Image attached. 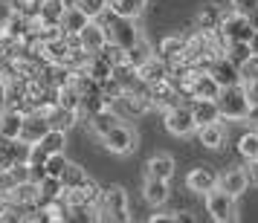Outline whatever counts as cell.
Listing matches in <instances>:
<instances>
[{
	"instance_id": "d590c367",
	"label": "cell",
	"mask_w": 258,
	"mask_h": 223,
	"mask_svg": "<svg viewBox=\"0 0 258 223\" xmlns=\"http://www.w3.org/2000/svg\"><path fill=\"white\" fill-rule=\"evenodd\" d=\"M223 55L232 61L235 67H241V64L252 55V47H249V41H235V44H226V52H223Z\"/></svg>"
},
{
	"instance_id": "7a4b0ae2",
	"label": "cell",
	"mask_w": 258,
	"mask_h": 223,
	"mask_svg": "<svg viewBox=\"0 0 258 223\" xmlns=\"http://www.w3.org/2000/svg\"><path fill=\"white\" fill-rule=\"evenodd\" d=\"M99 21H102L105 29H107V41L116 44V47H122V49H131L142 38V32L137 29V24H134L131 18H119V15H113L110 9H107Z\"/></svg>"
},
{
	"instance_id": "5bb4252c",
	"label": "cell",
	"mask_w": 258,
	"mask_h": 223,
	"mask_svg": "<svg viewBox=\"0 0 258 223\" xmlns=\"http://www.w3.org/2000/svg\"><path fill=\"white\" fill-rule=\"evenodd\" d=\"M102 197V188L96 186V180L87 177V183H82L79 188H70V191H64V200L70 203V206H96Z\"/></svg>"
},
{
	"instance_id": "52a82bcc",
	"label": "cell",
	"mask_w": 258,
	"mask_h": 223,
	"mask_svg": "<svg viewBox=\"0 0 258 223\" xmlns=\"http://www.w3.org/2000/svg\"><path fill=\"white\" fill-rule=\"evenodd\" d=\"M148 96H151V105L157 107V110H163V113L171 110V107H177V105H186V102H183L186 96L180 93V87H177L171 79L151 84V87H148Z\"/></svg>"
},
{
	"instance_id": "4dcf8cb0",
	"label": "cell",
	"mask_w": 258,
	"mask_h": 223,
	"mask_svg": "<svg viewBox=\"0 0 258 223\" xmlns=\"http://www.w3.org/2000/svg\"><path fill=\"white\" fill-rule=\"evenodd\" d=\"M55 99H58L61 107L82 113V93L76 90V84H64V87H58V90H55Z\"/></svg>"
},
{
	"instance_id": "ac0fdd59",
	"label": "cell",
	"mask_w": 258,
	"mask_h": 223,
	"mask_svg": "<svg viewBox=\"0 0 258 223\" xmlns=\"http://www.w3.org/2000/svg\"><path fill=\"white\" fill-rule=\"evenodd\" d=\"M168 72H171V67H168L160 55H154V58H148L140 70H137V76H140L142 84H148V87H151V84H157V82H165V79H168Z\"/></svg>"
},
{
	"instance_id": "4316f807",
	"label": "cell",
	"mask_w": 258,
	"mask_h": 223,
	"mask_svg": "<svg viewBox=\"0 0 258 223\" xmlns=\"http://www.w3.org/2000/svg\"><path fill=\"white\" fill-rule=\"evenodd\" d=\"M145 200L151 203V206H163L165 200H168V183L165 180H154V177H145Z\"/></svg>"
},
{
	"instance_id": "60d3db41",
	"label": "cell",
	"mask_w": 258,
	"mask_h": 223,
	"mask_svg": "<svg viewBox=\"0 0 258 223\" xmlns=\"http://www.w3.org/2000/svg\"><path fill=\"white\" fill-rule=\"evenodd\" d=\"M238 72H241V82H258V55H249V58L238 67Z\"/></svg>"
},
{
	"instance_id": "83f0119b",
	"label": "cell",
	"mask_w": 258,
	"mask_h": 223,
	"mask_svg": "<svg viewBox=\"0 0 258 223\" xmlns=\"http://www.w3.org/2000/svg\"><path fill=\"white\" fill-rule=\"evenodd\" d=\"M38 186H41V200H38V209H41V206H47V203H52V200L64 197V183H61L58 177H44Z\"/></svg>"
},
{
	"instance_id": "603a6c76",
	"label": "cell",
	"mask_w": 258,
	"mask_h": 223,
	"mask_svg": "<svg viewBox=\"0 0 258 223\" xmlns=\"http://www.w3.org/2000/svg\"><path fill=\"white\" fill-rule=\"evenodd\" d=\"M198 139L203 148H212V151H221L226 145V128H223V119L215 122V125H206V128H198Z\"/></svg>"
},
{
	"instance_id": "ee69618b",
	"label": "cell",
	"mask_w": 258,
	"mask_h": 223,
	"mask_svg": "<svg viewBox=\"0 0 258 223\" xmlns=\"http://www.w3.org/2000/svg\"><path fill=\"white\" fill-rule=\"evenodd\" d=\"M246 125H249V130H258V105H249V110H246Z\"/></svg>"
},
{
	"instance_id": "2e32d148",
	"label": "cell",
	"mask_w": 258,
	"mask_h": 223,
	"mask_svg": "<svg viewBox=\"0 0 258 223\" xmlns=\"http://www.w3.org/2000/svg\"><path fill=\"white\" fill-rule=\"evenodd\" d=\"M49 133V122L41 113H26L24 116V128H21V139L29 145H38Z\"/></svg>"
},
{
	"instance_id": "d6a6232c",
	"label": "cell",
	"mask_w": 258,
	"mask_h": 223,
	"mask_svg": "<svg viewBox=\"0 0 258 223\" xmlns=\"http://www.w3.org/2000/svg\"><path fill=\"white\" fill-rule=\"evenodd\" d=\"M67 223H99V206H70L64 214Z\"/></svg>"
},
{
	"instance_id": "ffe728a7",
	"label": "cell",
	"mask_w": 258,
	"mask_h": 223,
	"mask_svg": "<svg viewBox=\"0 0 258 223\" xmlns=\"http://www.w3.org/2000/svg\"><path fill=\"white\" fill-rule=\"evenodd\" d=\"M145 177H154V180H171L174 177V157L168 154H154L151 160L145 163Z\"/></svg>"
},
{
	"instance_id": "f35d334b",
	"label": "cell",
	"mask_w": 258,
	"mask_h": 223,
	"mask_svg": "<svg viewBox=\"0 0 258 223\" xmlns=\"http://www.w3.org/2000/svg\"><path fill=\"white\" fill-rule=\"evenodd\" d=\"M15 148H18V139H6V136H0V168H12V165H18Z\"/></svg>"
},
{
	"instance_id": "74e56055",
	"label": "cell",
	"mask_w": 258,
	"mask_h": 223,
	"mask_svg": "<svg viewBox=\"0 0 258 223\" xmlns=\"http://www.w3.org/2000/svg\"><path fill=\"white\" fill-rule=\"evenodd\" d=\"M79 9H82L90 21H99V18L110 9V0H79Z\"/></svg>"
},
{
	"instance_id": "7bdbcfd3",
	"label": "cell",
	"mask_w": 258,
	"mask_h": 223,
	"mask_svg": "<svg viewBox=\"0 0 258 223\" xmlns=\"http://www.w3.org/2000/svg\"><path fill=\"white\" fill-rule=\"evenodd\" d=\"M246 177H249V186H258V157L255 160H246Z\"/></svg>"
},
{
	"instance_id": "6da1fadb",
	"label": "cell",
	"mask_w": 258,
	"mask_h": 223,
	"mask_svg": "<svg viewBox=\"0 0 258 223\" xmlns=\"http://www.w3.org/2000/svg\"><path fill=\"white\" fill-rule=\"evenodd\" d=\"M99 214H105L107 223H131V209H128V194L122 186H107L102 188L99 197Z\"/></svg>"
},
{
	"instance_id": "44dd1931",
	"label": "cell",
	"mask_w": 258,
	"mask_h": 223,
	"mask_svg": "<svg viewBox=\"0 0 258 223\" xmlns=\"http://www.w3.org/2000/svg\"><path fill=\"white\" fill-rule=\"evenodd\" d=\"M24 116H26V113L15 110V107H6V110H0V136H6V139H21Z\"/></svg>"
},
{
	"instance_id": "d4e9b609",
	"label": "cell",
	"mask_w": 258,
	"mask_h": 223,
	"mask_svg": "<svg viewBox=\"0 0 258 223\" xmlns=\"http://www.w3.org/2000/svg\"><path fill=\"white\" fill-rule=\"evenodd\" d=\"M90 24V18L79 9V6H73V9H67L64 12V21H61V32L64 35H79L84 26Z\"/></svg>"
},
{
	"instance_id": "e575fe53",
	"label": "cell",
	"mask_w": 258,
	"mask_h": 223,
	"mask_svg": "<svg viewBox=\"0 0 258 223\" xmlns=\"http://www.w3.org/2000/svg\"><path fill=\"white\" fill-rule=\"evenodd\" d=\"M61 183H64V191H70V188H79L82 183H87V174H84V168H82V165L67 163L64 174H61Z\"/></svg>"
},
{
	"instance_id": "1f68e13d",
	"label": "cell",
	"mask_w": 258,
	"mask_h": 223,
	"mask_svg": "<svg viewBox=\"0 0 258 223\" xmlns=\"http://www.w3.org/2000/svg\"><path fill=\"white\" fill-rule=\"evenodd\" d=\"M84 72H87V76H93L96 82L102 84L105 79H110V76H113V64H110V61L99 52V55H93V58H90V64L84 67Z\"/></svg>"
},
{
	"instance_id": "ab89813d",
	"label": "cell",
	"mask_w": 258,
	"mask_h": 223,
	"mask_svg": "<svg viewBox=\"0 0 258 223\" xmlns=\"http://www.w3.org/2000/svg\"><path fill=\"white\" fill-rule=\"evenodd\" d=\"M67 157L64 154H49V160H47V177H58L61 180V174H64V168H67Z\"/></svg>"
},
{
	"instance_id": "db71d44e",
	"label": "cell",
	"mask_w": 258,
	"mask_h": 223,
	"mask_svg": "<svg viewBox=\"0 0 258 223\" xmlns=\"http://www.w3.org/2000/svg\"><path fill=\"white\" fill-rule=\"evenodd\" d=\"M61 3H64V0H61Z\"/></svg>"
},
{
	"instance_id": "836d02e7",
	"label": "cell",
	"mask_w": 258,
	"mask_h": 223,
	"mask_svg": "<svg viewBox=\"0 0 258 223\" xmlns=\"http://www.w3.org/2000/svg\"><path fill=\"white\" fill-rule=\"evenodd\" d=\"M38 145H41L47 154H64V145H67V130L49 128V133L38 142Z\"/></svg>"
},
{
	"instance_id": "5b68a950",
	"label": "cell",
	"mask_w": 258,
	"mask_h": 223,
	"mask_svg": "<svg viewBox=\"0 0 258 223\" xmlns=\"http://www.w3.org/2000/svg\"><path fill=\"white\" fill-rule=\"evenodd\" d=\"M163 122L171 136H191V133H198V122H195V113H191L188 105H177L171 110H165Z\"/></svg>"
},
{
	"instance_id": "e0dca14e",
	"label": "cell",
	"mask_w": 258,
	"mask_h": 223,
	"mask_svg": "<svg viewBox=\"0 0 258 223\" xmlns=\"http://www.w3.org/2000/svg\"><path fill=\"white\" fill-rule=\"evenodd\" d=\"M191 113H195V122H198V128H206V125H215V122H221V107L215 99H195L191 102Z\"/></svg>"
},
{
	"instance_id": "816d5d0a",
	"label": "cell",
	"mask_w": 258,
	"mask_h": 223,
	"mask_svg": "<svg viewBox=\"0 0 258 223\" xmlns=\"http://www.w3.org/2000/svg\"><path fill=\"white\" fill-rule=\"evenodd\" d=\"M64 6H67V9H73V6H79V0H64Z\"/></svg>"
},
{
	"instance_id": "8d00e7d4",
	"label": "cell",
	"mask_w": 258,
	"mask_h": 223,
	"mask_svg": "<svg viewBox=\"0 0 258 223\" xmlns=\"http://www.w3.org/2000/svg\"><path fill=\"white\" fill-rule=\"evenodd\" d=\"M238 151L244 160H255L258 157V130H246L244 136L238 139Z\"/></svg>"
},
{
	"instance_id": "f907efd6",
	"label": "cell",
	"mask_w": 258,
	"mask_h": 223,
	"mask_svg": "<svg viewBox=\"0 0 258 223\" xmlns=\"http://www.w3.org/2000/svg\"><path fill=\"white\" fill-rule=\"evenodd\" d=\"M249 24H252V29H258V12L249 15Z\"/></svg>"
},
{
	"instance_id": "b9f144b4",
	"label": "cell",
	"mask_w": 258,
	"mask_h": 223,
	"mask_svg": "<svg viewBox=\"0 0 258 223\" xmlns=\"http://www.w3.org/2000/svg\"><path fill=\"white\" fill-rule=\"evenodd\" d=\"M229 12L249 18L252 12H258V0H229Z\"/></svg>"
},
{
	"instance_id": "bcb514c9",
	"label": "cell",
	"mask_w": 258,
	"mask_h": 223,
	"mask_svg": "<svg viewBox=\"0 0 258 223\" xmlns=\"http://www.w3.org/2000/svg\"><path fill=\"white\" fill-rule=\"evenodd\" d=\"M246 90V99H249V105H258V82H246L244 84Z\"/></svg>"
},
{
	"instance_id": "277c9868",
	"label": "cell",
	"mask_w": 258,
	"mask_h": 223,
	"mask_svg": "<svg viewBox=\"0 0 258 223\" xmlns=\"http://www.w3.org/2000/svg\"><path fill=\"white\" fill-rule=\"evenodd\" d=\"M238 197L226 194L223 188H212L206 194V211L215 223H238Z\"/></svg>"
},
{
	"instance_id": "7dc6e473",
	"label": "cell",
	"mask_w": 258,
	"mask_h": 223,
	"mask_svg": "<svg viewBox=\"0 0 258 223\" xmlns=\"http://www.w3.org/2000/svg\"><path fill=\"white\" fill-rule=\"evenodd\" d=\"M174 223H198V217L191 211H174Z\"/></svg>"
},
{
	"instance_id": "d6986e66",
	"label": "cell",
	"mask_w": 258,
	"mask_h": 223,
	"mask_svg": "<svg viewBox=\"0 0 258 223\" xmlns=\"http://www.w3.org/2000/svg\"><path fill=\"white\" fill-rule=\"evenodd\" d=\"M223 18H226V12H223L221 6H215V3H209V6H203L198 12V18H195V29H200V32H218L223 24Z\"/></svg>"
},
{
	"instance_id": "f1b7e54d",
	"label": "cell",
	"mask_w": 258,
	"mask_h": 223,
	"mask_svg": "<svg viewBox=\"0 0 258 223\" xmlns=\"http://www.w3.org/2000/svg\"><path fill=\"white\" fill-rule=\"evenodd\" d=\"M154 55H157V49L148 44V38H145V35H142L140 41H137V44L128 49V61H131V67H137V70H140V67H142L148 58H154Z\"/></svg>"
},
{
	"instance_id": "f546056e",
	"label": "cell",
	"mask_w": 258,
	"mask_h": 223,
	"mask_svg": "<svg viewBox=\"0 0 258 223\" xmlns=\"http://www.w3.org/2000/svg\"><path fill=\"white\" fill-rule=\"evenodd\" d=\"M145 9V0H110V12L119 15V18H131L137 21Z\"/></svg>"
},
{
	"instance_id": "8992f818",
	"label": "cell",
	"mask_w": 258,
	"mask_h": 223,
	"mask_svg": "<svg viewBox=\"0 0 258 223\" xmlns=\"http://www.w3.org/2000/svg\"><path fill=\"white\" fill-rule=\"evenodd\" d=\"M102 145L110 154H116V157H128V154L137 151V130L131 128V125H125V122H119L110 133L102 136Z\"/></svg>"
},
{
	"instance_id": "3957f363",
	"label": "cell",
	"mask_w": 258,
	"mask_h": 223,
	"mask_svg": "<svg viewBox=\"0 0 258 223\" xmlns=\"http://www.w3.org/2000/svg\"><path fill=\"white\" fill-rule=\"evenodd\" d=\"M218 107H221L223 119H232V122H244L246 110H249V99H246L244 84H235V87H223L221 96L215 99Z\"/></svg>"
},
{
	"instance_id": "7c38bea8",
	"label": "cell",
	"mask_w": 258,
	"mask_h": 223,
	"mask_svg": "<svg viewBox=\"0 0 258 223\" xmlns=\"http://www.w3.org/2000/svg\"><path fill=\"white\" fill-rule=\"evenodd\" d=\"M218 96H221V84L212 79V72H209V70H200L198 76H195L191 87L186 90L188 107H191V102H195V99H218Z\"/></svg>"
},
{
	"instance_id": "9c48e42d",
	"label": "cell",
	"mask_w": 258,
	"mask_h": 223,
	"mask_svg": "<svg viewBox=\"0 0 258 223\" xmlns=\"http://www.w3.org/2000/svg\"><path fill=\"white\" fill-rule=\"evenodd\" d=\"M218 32L223 35L226 44L249 41V38L255 35V29H252V24H249V18H246V15H235V12H226V18H223V24H221Z\"/></svg>"
},
{
	"instance_id": "30bf717a",
	"label": "cell",
	"mask_w": 258,
	"mask_h": 223,
	"mask_svg": "<svg viewBox=\"0 0 258 223\" xmlns=\"http://www.w3.org/2000/svg\"><path fill=\"white\" fill-rule=\"evenodd\" d=\"M79 41H82V49H87L90 55H99V52L110 44V41H107V29H105L102 21H90V24L79 32Z\"/></svg>"
},
{
	"instance_id": "7402d4cb",
	"label": "cell",
	"mask_w": 258,
	"mask_h": 223,
	"mask_svg": "<svg viewBox=\"0 0 258 223\" xmlns=\"http://www.w3.org/2000/svg\"><path fill=\"white\" fill-rule=\"evenodd\" d=\"M188 191H198V194H209L212 188H218V174H212L209 168H195L186 177Z\"/></svg>"
},
{
	"instance_id": "c3c4849f",
	"label": "cell",
	"mask_w": 258,
	"mask_h": 223,
	"mask_svg": "<svg viewBox=\"0 0 258 223\" xmlns=\"http://www.w3.org/2000/svg\"><path fill=\"white\" fill-rule=\"evenodd\" d=\"M148 223H174V214H151Z\"/></svg>"
},
{
	"instance_id": "484cf974",
	"label": "cell",
	"mask_w": 258,
	"mask_h": 223,
	"mask_svg": "<svg viewBox=\"0 0 258 223\" xmlns=\"http://www.w3.org/2000/svg\"><path fill=\"white\" fill-rule=\"evenodd\" d=\"M64 12H67V6H64L61 0H44V6H41L38 18H41V24L44 26H61Z\"/></svg>"
},
{
	"instance_id": "ba28073f",
	"label": "cell",
	"mask_w": 258,
	"mask_h": 223,
	"mask_svg": "<svg viewBox=\"0 0 258 223\" xmlns=\"http://www.w3.org/2000/svg\"><path fill=\"white\" fill-rule=\"evenodd\" d=\"M157 55L168 64V67H180V64H191V55H188L186 47V35H168L160 41L157 47Z\"/></svg>"
},
{
	"instance_id": "f6af8a7d",
	"label": "cell",
	"mask_w": 258,
	"mask_h": 223,
	"mask_svg": "<svg viewBox=\"0 0 258 223\" xmlns=\"http://www.w3.org/2000/svg\"><path fill=\"white\" fill-rule=\"evenodd\" d=\"M6 107H9V82L0 79V110H6Z\"/></svg>"
},
{
	"instance_id": "681fc988",
	"label": "cell",
	"mask_w": 258,
	"mask_h": 223,
	"mask_svg": "<svg viewBox=\"0 0 258 223\" xmlns=\"http://www.w3.org/2000/svg\"><path fill=\"white\" fill-rule=\"evenodd\" d=\"M249 47H252V55H258V29H255V35L249 38Z\"/></svg>"
},
{
	"instance_id": "4fadbf2b",
	"label": "cell",
	"mask_w": 258,
	"mask_h": 223,
	"mask_svg": "<svg viewBox=\"0 0 258 223\" xmlns=\"http://www.w3.org/2000/svg\"><path fill=\"white\" fill-rule=\"evenodd\" d=\"M6 197H9V203H12L15 209H38L41 186H38L35 180H29V183H18Z\"/></svg>"
},
{
	"instance_id": "cb8c5ba5",
	"label": "cell",
	"mask_w": 258,
	"mask_h": 223,
	"mask_svg": "<svg viewBox=\"0 0 258 223\" xmlns=\"http://www.w3.org/2000/svg\"><path fill=\"white\" fill-rule=\"evenodd\" d=\"M87 122H90V130H93L96 136L102 139L105 133H110V130L116 128L119 122H122V116H119L113 107H107V110H99V113H93V116L87 119Z\"/></svg>"
},
{
	"instance_id": "9a60e30c",
	"label": "cell",
	"mask_w": 258,
	"mask_h": 223,
	"mask_svg": "<svg viewBox=\"0 0 258 223\" xmlns=\"http://www.w3.org/2000/svg\"><path fill=\"white\" fill-rule=\"evenodd\" d=\"M209 72H212V79L221 84V90L223 87H235V84H244L241 82V72H238V67H235L232 61L226 58V55H221V58L215 61L209 67Z\"/></svg>"
},
{
	"instance_id": "8fae6325",
	"label": "cell",
	"mask_w": 258,
	"mask_h": 223,
	"mask_svg": "<svg viewBox=\"0 0 258 223\" xmlns=\"http://www.w3.org/2000/svg\"><path fill=\"white\" fill-rule=\"evenodd\" d=\"M246 186H249V177H246V168H241V165H229V168H223L218 174V188H223L232 197L244 194Z\"/></svg>"
},
{
	"instance_id": "f5cc1de1",
	"label": "cell",
	"mask_w": 258,
	"mask_h": 223,
	"mask_svg": "<svg viewBox=\"0 0 258 223\" xmlns=\"http://www.w3.org/2000/svg\"><path fill=\"white\" fill-rule=\"evenodd\" d=\"M44 223H67V220H64V217H61V220H44Z\"/></svg>"
}]
</instances>
